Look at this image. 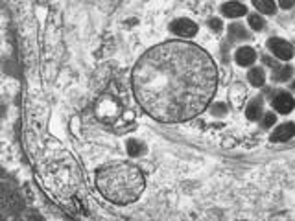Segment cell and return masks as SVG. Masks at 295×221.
<instances>
[{
    "instance_id": "cell-2",
    "label": "cell",
    "mask_w": 295,
    "mask_h": 221,
    "mask_svg": "<svg viewBox=\"0 0 295 221\" xmlns=\"http://www.w3.org/2000/svg\"><path fill=\"white\" fill-rule=\"evenodd\" d=\"M96 188L107 201L127 205L141 198L144 175L131 162H112L96 174Z\"/></svg>"
},
{
    "instance_id": "cell-15",
    "label": "cell",
    "mask_w": 295,
    "mask_h": 221,
    "mask_svg": "<svg viewBox=\"0 0 295 221\" xmlns=\"http://www.w3.org/2000/svg\"><path fill=\"white\" fill-rule=\"evenodd\" d=\"M229 33H231V39H247L249 33L244 30V26H240V24H231L229 28Z\"/></svg>"
},
{
    "instance_id": "cell-11",
    "label": "cell",
    "mask_w": 295,
    "mask_h": 221,
    "mask_svg": "<svg viewBox=\"0 0 295 221\" xmlns=\"http://www.w3.org/2000/svg\"><path fill=\"white\" fill-rule=\"evenodd\" d=\"M247 80L251 85H255V87H262L264 81H266V74H264L262 68H253V70L247 74Z\"/></svg>"
},
{
    "instance_id": "cell-7",
    "label": "cell",
    "mask_w": 295,
    "mask_h": 221,
    "mask_svg": "<svg viewBox=\"0 0 295 221\" xmlns=\"http://www.w3.org/2000/svg\"><path fill=\"white\" fill-rule=\"evenodd\" d=\"M293 135H295V126H293V124H281V126L273 131L271 140L273 142H286V140H290Z\"/></svg>"
},
{
    "instance_id": "cell-4",
    "label": "cell",
    "mask_w": 295,
    "mask_h": 221,
    "mask_svg": "<svg viewBox=\"0 0 295 221\" xmlns=\"http://www.w3.org/2000/svg\"><path fill=\"white\" fill-rule=\"evenodd\" d=\"M267 46H269V50H271L281 61H288V59H291V56H293V48H291L290 42L284 41V39H277V37L269 39V41H267Z\"/></svg>"
},
{
    "instance_id": "cell-18",
    "label": "cell",
    "mask_w": 295,
    "mask_h": 221,
    "mask_svg": "<svg viewBox=\"0 0 295 221\" xmlns=\"http://www.w3.org/2000/svg\"><path fill=\"white\" fill-rule=\"evenodd\" d=\"M209 24H211V28L214 30V32H220L221 30V20L220 19H212Z\"/></svg>"
},
{
    "instance_id": "cell-16",
    "label": "cell",
    "mask_w": 295,
    "mask_h": 221,
    "mask_svg": "<svg viewBox=\"0 0 295 221\" xmlns=\"http://www.w3.org/2000/svg\"><path fill=\"white\" fill-rule=\"evenodd\" d=\"M264 19L260 17V15H249V26H251V30H257V32H260V30H264Z\"/></svg>"
},
{
    "instance_id": "cell-6",
    "label": "cell",
    "mask_w": 295,
    "mask_h": 221,
    "mask_svg": "<svg viewBox=\"0 0 295 221\" xmlns=\"http://www.w3.org/2000/svg\"><path fill=\"white\" fill-rule=\"evenodd\" d=\"M293 105H295L293 98L290 94H286V92H281V94H277L273 98V107H275L277 113L281 114H288L293 109Z\"/></svg>"
},
{
    "instance_id": "cell-9",
    "label": "cell",
    "mask_w": 295,
    "mask_h": 221,
    "mask_svg": "<svg viewBox=\"0 0 295 221\" xmlns=\"http://www.w3.org/2000/svg\"><path fill=\"white\" fill-rule=\"evenodd\" d=\"M245 6H242L240 2H227V4H223V8H221V13L225 15V17H229V19H238V17H242V15H245Z\"/></svg>"
},
{
    "instance_id": "cell-5",
    "label": "cell",
    "mask_w": 295,
    "mask_h": 221,
    "mask_svg": "<svg viewBox=\"0 0 295 221\" xmlns=\"http://www.w3.org/2000/svg\"><path fill=\"white\" fill-rule=\"evenodd\" d=\"M170 30H172L175 35H179V37L188 39V37H194L197 33V24L188 19H179V20H175V22H172Z\"/></svg>"
},
{
    "instance_id": "cell-13",
    "label": "cell",
    "mask_w": 295,
    "mask_h": 221,
    "mask_svg": "<svg viewBox=\"0 0 295 221\" xmlns=\"http://www.w3.org/2000/svg\"><path fill=\"white\" fill-rule=\"evenodd\" d=\"M291 66L288 65H279L275 68V72H273V80L275 81H286V80H290V76H291Z\"/></svg>"
},
{
    "instance_id": "cell-12",
    "label": "cell",
    "mask_w": 295,
    "mask_h": 221,
    "mask_svg": "<svg viewBox=\"0 0 295 221\" xmlns=\"http://www.w3.org/2000/svg\"><path fill=\"white\" fill-rule=\"evenodd\" d=\"M253 4L260 13H266V15L275 13V2H273V0H253Z\"/></svg>"
},
{
    "instance_id": "cell-1",
    "label": "cell",
    "mask_w": 295,
    "mask_h": 221,
    "mask_svg": "<svg viewBox=\"0 0 295 221\" xmlns=\"http://www.w3.org/2000/svg\"><path fill=\"white\" fill-rule=\"evenodd\" d=\"M131 83L146 113L159 122L175 124L205 111L216 92L218 74L203 48L187 41H168L139 59Z\"/></svg>"
},
{
    "instance_id": "cell-19",
    "label": "cell",
    "mask_w": 295,
    "mask_h": 221,
    "mask_svg": "<svg viewBox=\"0 0 295 221\" xmlns=\"http://www.w3.org/2000/svg\"><path fill=\"white\" fill-rule=\"evenodd\" d=\"M293 4H295V0H281V8H284V10H290Z\"/></svg>"
},
{
    "instance_id": "cell-14",
    "label": "cell",
    "mask_w": 295,
    "mask_h": 221,
    "mask_svg": "<svg viewBox=\"0 0 295 221\" xmlns=\"http://www.w3.org/2000/svg\"><path fill=\"white\" fill-rule=\"evenodd\" d=\"M146 151L144 144H142L141 140H135V138H131V140H127V153L131 157H139L142 155Z\"/></svg>"
},
{
    "instance_id": "cell-3",
    "label": "cell",
    "mask_w": 295,
    "mask_h": 221,
    "mask_svg": "<svg viewBox=\"0 0 295 221\" xmlns=\"http://www.w3.org/2000/svg\"><path fill=\"white\" fill-rule=\"evenodd\" d=\"M94 113H96V118L103 124H127L131 122V118H135V114L124 109L120 100H117L112 94H103L94 107Z\"/></svg>"
},
{
    "instance_id": "cell-8",
    "label": "cell",
    "mask_w": 295,
    "mask_h": 221,
    "mask_svg": "<svg viewBox=\"0 0 295 221\" xmlns=\"http://www.w3.org/2000/svg\"><path fill=\"white\" fill-rule=\"evenodd\" d=\"M255 59H257V52H255L251 46H242L238 52H236V63H238L240 66L253 65Z\"/></svg>"
},
{
    "instance_id": "cell-20",
    "label": "cell",
    "mask_w": 295,
    "mask_h": 221,
    "mask_svg": "<svg viewBox=\"0 0 295 221\" xmlns=\"http://www.w3.org/2000/svg\"><path fill=\"white\" fill-rule=\"evenodd\" d=\"M212 113H214V114H225V107H223V105H216V107H212Z\"/></svg>"
},
{
    "instance_id": "cell-17",
    "label": "cell",
    "mask_w": 295,
    "mask_h": 221,
    "mask_svg": "<svg viewBox=\"0 0 295 221\" xmlns=\"http://www.w3.org/2000/svg\"><path fill=\"white\" fill-rule=\"evenodd\" d=\"M275 124V114L273 113H266L262 116V126L264 127H269V126H273Z\"/></svg>"
},
{
    "instance_id": "cell-10",
    "label": "cell",
    "mask_w": 295,
    "mask_h": 221,
    "mask_svg": "<svg viewBox=\"0 0 295 221\" xmlns=\"http://www.w3.org/2000/svg\"><path fill=\"white\" fill-rule=\"evenodd\" d=\"M245 114H247V118L251 122H257L258 118H262V105H260V102H258V100L251 102L247 111H245Z\"/></svg>"
}]
</instances>
